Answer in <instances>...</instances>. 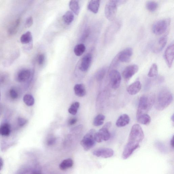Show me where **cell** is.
<instances>
[{
	"instance_id": "f546056e",
	"label": "cell",
	"mask_w": 174,
	"mask_h": 174,
	"mask_svg": "<svg viewBox=\"0 0 174 174\" xmlns=\"http://www.w3.org/2000/svg\"><path fill=\"white\" fill-rule=\"evenodd\" d=\"M105 119V116L102 114H99L93 119V124L96 126H101L103 124Z\"/></svg>"
},
{
	"instance_id": "ee69618b",
	"label": "cell",
	"mask_w": 174,
	"mask_h": 174,
	"mask_svg": "<svg viewBox=\"0 0 174 174\" xmlns=\"http://www.w3.org/2000/svg\"><path fill=\"white\" fill-rule=\"evenodd\" d=\"M174 114H173L172 116L171 119L172 121L174 122Z\"/></svg>"
},
{
	"instance_id": "1f68e13d",
	"label": "cell",
	"mask_w": 174,
	"mask_h": 174,
	"mask_svg": "<svg viewBox=\"0 0 174 174\" xmlns=\"http://www.w3.org/2000/svg\"><path fill=\"white\" fill-rule=\"evenodd\" d=\"M158 66L156 63H154L151 67L148 76L149 77H155L158 75Z\"/></svg>"
},
{
	"instance_id": "ac0fdd59",
	"label": "cell",
	"mask_w": 174,
	"mask_h": 174,
	"mask_svg": "<svg viewBox=\"0 0 174 174\" xmlns=\"http://www.w3.org/2000/svg\"><path fill=\"white\" fill-rule=\"evenodd\" d=\"M130 121L129 116L126 114H123L119 116L117 120L116 124L119 128H121L128 125Z\"/></svg>"
},
{
	"instance_id": "8fae6325",
	"label": "cell",
	"mask_w": 174,
	"mask_h": 174,
	"mask_svg": "<svg viewBox=\"0 0 174 174\" xmlns=\"http://www.w3.org/2000/svg\"><path fill=\"white\" fill-rule=\"evenodd\" d=\"M93 153V155L97 157L107 159L112 157L114 154V151L111 148H104L96 149Z\"/></svg>"
},
{
	"instance_id": "30bf717a",
	"label": "cell",
	"mask_w": 174,
	"mask_h": 174,
	"mask_svg": "<svg viewBox=\"0 0 174 174\" xmlns=\"http://www.w3.org/2000/svg\"><path fill=\"white\" fill-rule=\"evenodd\" d=\"M133 54V49L129 48L123 49L116 56L119 62L129 63L131 60Z\"/></svg>"
},
{
	"instance_id": "d6986e66",
	"label": "cell",
	"mask_w": 174,
	"mask_h": 174,
	"mask_svg": "<svg viewBox=\"0 0 174 174\" xmlns=\"http://www.w3.org/2000/svg\"><path fill=\"white\" fill-rule=\"evenodd\" d=\"M100 5V1L98 0L90 1L88 5V9L90 11L95 14L98 12Z\"/></svg>"
},
{
	"instance_id": "484cf974",
	"label": "cell",
	"mask_w": 174,
	"mask_h": 174,
	"mask_svg": "<svg viewBox=\"0 0 174 174\" xmlns=\"http://www.w3.org/2000/svg\"><path fill=\"white\" fill-rule=\"evenodd\" d=\"M74 19V15L71 11H67L63 16V19L66 24L70 25Z\"/></svg>"
},
{
	"instance_id": "e575fe53",
	"label": "cell",
	"mask_w": 174,
	"mask_h": 174,
	"mask_svg": "<svg viewBox=\"0 0 174 174\" xmlns=\"http://www.w3.org/2000/svg\"><path fill=\"white\" fill-rule=\"evenodd\" d=\"M56 142V138L53 136H50L47 140V144L49 146H51L55 143Z\"/></svg>"
},
{
	"instance_id": "d4e9b609",
	"label": "cell",
	"mask_w": 174,
	"mask_h": 174,
	"mask_svg": "<svg viewBox=\"0 0 174 174\" xmlns=\"http://www.w3.org/2000/svg\"><path fill=\"white\" fill-rule=\"evenodd\" d=\"M69 7L76 15H78L80 11L79 2L77 1H71L69 3Z\"/></svg>"
},
{
	"instance_id": "3957f363",
	"label": "cell",
	"mask_w": 174,
	"mask_h": 174,
	"mask_svg": "<svg viewBox=\"0 0 174 174\" xmlns=\"http://www.w3.org/2000/svg\"><path fill=\"white\" fill-rule=\"evenodd\" d=\"M155 97L153 94L142 96L140 98L137 111L136 117L143 114H147L155 103Z\"/></svg>"
},
{
	"instance_id": "f35d334b",
	"label": "cell",
	"mask_w": 174,
	"mask_h": 174,
	"mask_svg": "<svg viewBox=\"0 0 174 174\" xmlns=\"http://www.w3.org/2000/svg\"><path fill=\"white\" fill-rule=\"evenodd\" d=\"M18 124L19 126H24L27 123V120L24 118H19L18 119Z\"/></svg>"
},
{
	"instance_id": "cb8c5ba5",
	"label": "cell",
	"mask_w": 174,
	"mask_h": 174,
	"mask_svg": "<svg viewBox=\"0 0 174 174\" xmlns=\"http://www.w3.org/2000/svg\"><path fill=\"white\" fill-rule=\"evenodd\" d=\"M20 41L23 44H28L32 41V36L31 32L27 31L22 35Z\"/></svg>"
},
{
	"instance_id": "6da1fadb",
	"label": "cell",
	"mask_w": 174,
	"mask_h": 174,
	"mask_svg": "<svg viewBox=\"0 0 174 174\" xmlns=\"http://www.w3.org/2000/svg\"><path fill=\"white\" fill-rule=\"evenodd\" d=\"M144 138V134L139 124L134 125L130 133L128 142L124 149L122 158L126 160L131 156L134 152L140 147V144Z\"/></svg>"
},
{
	"instance_id": "7a4b0ae2",
	"label": "cell",
	"mask_w": 174,
	"mask_h": 174,
	"mask_svg": "<svg viewBox=\"0 0 174 174\" xmlns=\"http://www.w3.org/2000/svg\"><path fill=\"white\" fill-rule=\"evenodd\" d=\"M173 99L172 93L168 90H162L155 99L154 104L156 109L159 111L164 110L171 103Z\"/></svg>"
},
{
	"instance_id": "5bb4252c",
	"label": "cell",
	"mask_w": 174,
	"mask_h": 174,
	"mask_svg": "<svg viewBox=\"0 0 174 174\" xmlns=\"http://www.w3.org/2000/svg\"><path fill=\"white\" fill-rule=\"evenodd\" d=\"M92 60V56L91 53L86 55L81 60L79 68L83 72H86L89 68Z\"/></svg>"
},
{
	"instance_id": "f1b7e54d",
	"label": "cell",
	"mask_w": 174,
	"mask_h": 174,
	"mask_svg": "<svg viewBox=\"0 0 174 174\" xmlns=\"http://www.w3.org/2000/svg\"><path fill=\"white\" fill-rule=\"evenodd\" d=\"M146 8L150 12L155 11L158 7V3L153 1H148L146 2Z\"/></svg>"
},
{
	"instance_id": "f6af8a7d",
	"label": "cell",
	"mask_w": 174,
	"mask_h": 174,
	"mask_svg": "<svg viewBox=\"0 0 174 174\" xmlns=\"http://www.w3.org/2000/svg\"><path fill=\"white\" fill-rule=\"evenodd\" d=\"M32 174H41L38 172H34Z\"/></svg>"
},
{
	"instance_id": "74e56055",
	"label": "cell",
	"mask_w": 174,
	"mask_h": 174,
	"mask_svg": "<svg viewBox=\"0 0 174 174\" xmlns=\"http://www.w3.org/2000/svg\"><path fill=\"white\" fill-rule=\"evenodd\" d=\"M33 23V18L32 16H29L27 19L25 25L27 27L29 28L32 25Z\"/></svg>"
},
{
	"instance_id": "ffe728a7",
	"label": "cell",
	"mask_w": 174,
	"mask_h": 174,
	"mask_svg": "<svg viewBox=\"0 0 174 174\" xmlns=\"http://www.w3.org/2000/svg\"><path fill=\"white\" fill-rule=\"evenodd\" d=\"M74 91L75 95L79 97H83L86 95L85 86L83 84L76 85L74 87Z\"/></svg>"
},
{
	"instance_id": "8992f818",
	"label": "cell",
	"mask_w": 174,
	"mask_h": 174,
	"mask_svg": "<svg viewBox=\"0 0 174 174\" xmlns=\"http://www.w3.org/2000/svg\"><path fill=\"white\" fill-rule=\"evenodd\" d=\"M170 24V19L169 18L159 20L154 23L152 31L156 35H162L168 31Z\"/></svg>"
},
{
	"instance_id": "603a6c76",
	"label": "cell",
	"mask_w": 174,
	"mask_h": 174,
	"mask_svg": "<svg viewBox=\"0 0 174 174\" xmlns=\"http://www.w3.org/2000/svg\"><path fill=\"white\" fill-rule=\"evenodd\" d=\"M138 122L143 125H148L151 121V118L148 114H145L136 117Z\"/></svg>"
},
{
	"instance_id": "5b68a950",
	"label": "cell",
	"mask_w": 174,
	"mask_h": 174,
	"mask_svg": "<svg viewBox=\"0 0 174 174\" xmlns=\"http://www.w3.org/2000/svg\"><path fill=\"white\" fill-rule=\"evenodd\" d=\"M112 126V123L109 122L99 130L98 132H95L94 135L95 141L98 143L109 140L111 138V133L109 130Z\"/></svg>"
},
{
	"instance_id": "7c38bea8",
	"label": "cell",
	"mask_w": 174,
	"mask_h": 174,
	"mask_svg": "<svg viewBox=\"0 0 174 174\" xmlns=\"http://www.w3.org/2000/svg\"><path fill=\"white\" fill-rule=\"evenodd\" d=\"M174 45L173 42L167 48L164 53V58L168 68L172 67L173 62Z\"/></svg>"
},
{
	"instance_id": "7bdbcfd3",
	"label": "cell",
	"mask_w": 174,
	"mask_h": 174,
	"mask_svg": "<svg viewBox=\"0 0 174 174\" xmlns=\"http://www.w3.org/2000/svg\"><path fill=\"white\" fill-rule=\"evenodd\" d=\"M170 145L172 146L173 148L174 147V136L172 137V138L170 141Z\"/></svg>"
},
{
	"instance_id": "ba28073f",
	"label": "cell",
	"mask_w": 174,
	"mask_h": 174,
	"mask_svg": "<svg viewBox=\"0 0 174 174\" xmlns=\"http://www.w3.org/2000/svg\"><path fill=\"white\" fill-rule=\"evenodd\" d=\"M109 77L112 88L115 89H118L122 81V77L119 72L116 69L110 70Z\"/></svg>"
},
{
	"instance_id": "9a60e30c",
	"label": "cell",
	"mask_w": 174,
	"mask_h": 174,
	"mask_svg": "<svg viewBox=\"0 0 174 174\" xmlns=\"http://www.w3.org/2000/svg\"><path fill=\"white\" fill-rule=\"evenodd\" d=\"M167 42V38L166 35H164L160 38L152 46L153 52L158 53L162 51L165 48Z\"/></svg>"
},
{
	"instance_id": "b9f144b4",
	"label": "cell",
	"mask_w": 174,
	"mask_h": 174,
	"mask_svg": "<svg viewBox=\"0 0 174 174\" xmlns=\"http://www.w3.org/2000/svg\"><path fill=\"white\" fill-rule=\"evenodd\" d=\"M3 164H4V162H3L2 159L1 157H0V171L2 169Z\"/></svg>"
},
{
	"instance_id": "d590c367",
	"label": "cell",
	"mask_w": 174,
	"mask_h": 174,
	"mask_svg": "<svg viewBox=\"0 0 174 174\" xmlns=\"http://www.w3.org/2000/svg\"><path fill=\"white\" fill-rule=\"evenodd\" d=\"M45 57L43 54L39 55L37 57V62L40 65H42L45 61Z\"/></svg>"
},
{
	"instance_id": "ab89813d",
	"label": "cell",
	"mask_w": 174,
	"mask_h": 174,
	"mask_svg": "<svg viewBox=\"0 0 174 174\" xmlns=\"http://www.w3.org/2000/svg\"><path fill=\"white\" fill-rule=\"evenodd\" d=\"M77 122V119L76 118L70 119L68 121V124L70 125H73L75 124Z\"/></svg>"
},
{
	"instance_id": "60d3db41",
	"label": "cell",
	"mask_w": 174,
	"mask_h": 174,
	"mask_svg": "<svg viewBox=\"0 0 174 174\" xmlns=\"http://www.w3.org/2000/svg\"><path fill=\"white\" fill-rule=\"evenodd\" d=\"M89 34V30L86 29L84 32L83 33L82 36V40H85L88 36Z\"/></svg>"
},
{
	"instance_id": "4fadbf2b",
	"label": "cell",
	"mask_w": 174,
	"mask_h": 174,
	"mask_svg": "<svg viewBox=\"0 0 174 174\" xmlns=\"http://www.w3.org/2000/svg\"><path fill=\"white\" fill-rule=\"evenodd\" d=\"M139 69V66L136 64L130 65L126 67L122 72L123 77L126 81H128L138 72Z\"/></svg>"
},
{
	"instance_id": "4316f807",
	"label": "cell",
	"mask_w": 174,
	"mask_h": 174,
	"mask_svg": "<svg viewBox=\"0 0 174 174\" xmlns=\"http://www.w3.org/2000/svg\"><path fill=\"white\" fill-rule=\"evenodd\" d=\"M73 164V160L71 159H68L63 160L60 163L59 167L62 170H65L72 167Z\"/></svg>"
},
{
	"instance_id": "2e32d148",
	"label": "cell",
	"mask_w": 174,
	"mask_h": 174,
	"mask_svg": "<svg viewBox=\"0 0 174 174\" xmlns=\"http://www.w3.org/2000/svg\"><path fill=\"white\" fill-rule=\"evenodd\" d=\"M31 70L27 69H23L20 70L18 73L17 79L19 82H24L31 78Z\"/></svg>"
},
{
	"instance_id": "bcb514c9",
	"label": "cell",
	"mask_w": 174,
	"mask_h": 174,
	"mask_svg": "<svg viewBox=\"0 0 174 174\" xmlns=\"http://www.w3.org/2000/svg\"><path fill=\"white\" fill-rule=\"evenodd\" d=\"M1 92H0V100H1Z\"/></svg>"
},
{
	"instance_id": "7402d4cb",
	"label": "cell",
	"mask_w": 174,
	"mask_h": 174,
	"mask_svg": "<svg viewBox=\"0 0 174 174\" xmlns=\"http://www.w3.org/2000/svg\"><path fill=\"white\" fill-rule=\"evenodd\" d=\"M11 132L10 125L8 123H3L0 126V135L8 136Z\"/></svg>"
},
{
	"instance_id": "9c48e42d",
	"label": "cell",
	"mask_w": 174,
	"mask_h": 174,
	"mask_svg": "<svg viewBox=\"0 0 174 174\" xmlns=\"http://www.w3.org/2000/svg\"><path fill=\"white\" fill-rule=\"evenodd\" d=\"M121 24L120 21L114 22L109 27L106 33V41L111 42L121 28Z\"/></svg>"
},
{
	"instance_id": "44dd1931",
	"label": "cell",
	"mask_w": 174,
	"mask_h": 174,
	"mask_svg": "<svg viewBox=\"0 0 174 174\" xmlns=\"http://www.w3.org/2000/svg\"><path fill=\"white\" fill-rule=\"evenodd\" d=\"M20 22L21 19L19 18L17 19L13 22L8 29V33L10 35H14L17 32Z\"/></svg>"
},
{
	"instance_id": "836d02e7",
	"label": "cell",
	"mask_w": 174,
	"mask_h": 174,
	"mask_svg": "<svg viewBox=\"0 0 174 174\" xmlns=\"http://www.w3.org/2000/svg\"><path fill=\"white\" fill-rule=\"evenodd\" d=\"M106 72V68L105 67L100 69L97 72L95 77L98 81H101L104 78Z\"/></svg>"
},
{
	"instance_id": "83f0119b",
	"label": "cell",
	"mask_w": 174,
	"mask_h": 174,
	"mask_svg": "<svg viewBox=\"0 0 174 174\" xmlns=\"http://www.w3.org/2000/svg\"><path fill=\"white\" fill-rule=\"evenodd\" d=\"M85 46L82 44L76 45L73 49L75 55L77 56H82L85 51Z\"/></svg>"
},
{
	"instance_id": "8d00e7d4",
	"label": "cell",
	"mask_w": 174,
	"mask_h": 174,
	"mask_svg": "<svg viewBox=\"0 0 174 174\" xmlns=\"http://www.w3.org/2000/svg\"><path fill=\"white\" fill-rule=\"evenodd\" d=\"M10 95L13 99H16L18 97V93L15 89H12L10 90Z\"/></svg>"
},
{
	"instance_id": "277c9868",
	"label": "cell",
	"mask_w": 174,
	"mask_h": 174,
	"mask_svg": "<svg viewBox=\"0 0 174 174\" xmlns=\"http://www.w3.org/2000/svg\"><path fill=\"white\" fill-rule=\"evenodd\" d=\"M125 1H110L106 4L105 10L106 18L109 21H112L116 18L118 6L124 4Z\"/></svg>"
},
{
	"instance_id": "d6a6232c",
	"label": "cell",
	"mask_w": 174,
	"mask_h": 174,
	"mask_svg": "<svg viewBox=\"0 0 174 174\" xmlns=\"http://www.w3.org/2000/svg\"><path fill=\"white\" fill-rule=\"evenodd\" d=\"M80 105V103L79 102H73L68 109V112L72 115H76L77 113Z\"/></svg>"
},
{
	"instance_id": "4dcf8cb0",
	"label": "cell",
	"mask_w": 174,
	"mask_h": 174,
	"mask_svg": "<svg viewBox=\"0 0 174 174\" xmlns=\"http://www.w3.org/2000/svg\"><path fill=\"white\" fill-rule=\"evenodd\" d=\"M23 101L25 104L28 106H31L34 105L35 100L34 97L31 95L26 94L23 97Z\"/></svg>"
},
{
	"instance_id": "e0dca14e",
	"label": "cell",
	"mask_w": 174,
	"mask_h": 174,
	"mask_svg": "<svg viewBox=\"0 0 174 174\" xmlns=\"http://www.w3.org/2000/svg\"><path fill=\"white\" fill-rule=\"evenodd\" d=\"M142 89V84L139 81H136L130 85L127 89L129 94L134 95L138 93Z\"/></svg>"
},
{
	"instance_id": "52a82bcc",
	"label": "cell",
	"mask_w": 174,
	"mask_h": 174,
	"mask_svg": "<svg viewBox=\"0 0 174 174\" xmlns=\"http://www.w3.org/2000/svg\"><path fill=\"white\" fill-rule=\"evenodd\" d=\"M95 132L94 129L90 130L83 137L81 140V145L86 151L90 150L95 145L96 142L94 138Z\"/></svg>"
}]
</instances>
